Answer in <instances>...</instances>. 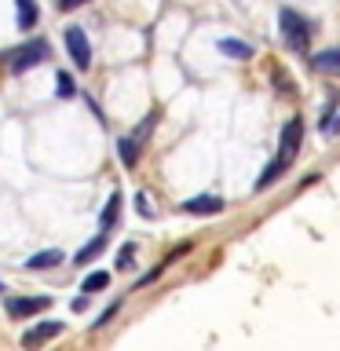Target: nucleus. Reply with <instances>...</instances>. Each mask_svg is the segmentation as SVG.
<instances>
[{
  "instance_id": "1",
  "label": "nucleus",
  "mask_w": 340,
  "mask_h": 351,
  "mask_svg": "<svg viewBox=\"0 0 340 351\" xmlns=\"http://www.w3.org/2000/svg\"><path fill=\"white\" fill-rule=\"evenodd\" d=\"M0 59L11 66V73H26V70H33V66H40L44 59H51V44L44 37H33L26 44H19V48L4 51Z\"/></svg>"
},
{
  "instance_id": "2",
  "label": "nucleus",
  "mask_w": 340,
  "mask_h": 351,
  "mask_svg": "<svg viewBox=\"0 0 340 351\" xmlns=\"http://www.w3.org/2000/svg\"><path fill=\"white\" fill-rule=\"evenodd\" d=\"M154 125H158V110H150V114L143 117L139 125L128 132V136H121V139H117V158H121V165H125V169H136V161H139V150H143V143L150 139Z\"/></svg>"
},
{
  "instance_id": "3",
  "label": "nucleus",
  "mask_w": 340,
  "mask_h": 351,
  "mask_svg": "<svg viewBox=\"0 0 340 351\" xmlns=\"http://www.w3.org/2000/svg\"><path fill=\"white\" fill-rule=\"evenodd\" d=\"M278 26H282V40L289 51H307V40H311V29H307V22L296 15L293 8H282L278 11Z\"/></svg>"
},
{
  "instance_id": "4",
  "label": "nucleus",
  "mask_w": 340,
  "mask_h": 351,
  "mask_svg": "<svg viewBox=\"0 0 340 351\" xmlns=\"http://www.w3.org/2000/svg\"><path fill=\"white\" fill-rule=\"evenodd\" d=\"M300 139H304V121L300 117H289V125L282 128V143H278V161L282 165H293L296 154H300Z\"/></svg>"
},
{
  "instance_id": "5",
  "label": "nucleus",
  "mask_w": 340,
  "mask_h": 351,
  "mask_svg": "<svg viewBox=\"0 0 340 351\" xmlns=\"http://www.w3.org/2000/svg\"><path fill=\"white\" fill-rule=\"evenodd\" d=\"M66 51H70V59H73L77 70H88V66H92V44H88V37H84L81 26H70V29H66Z\"/></svg>"
},
{
  "instance_id": "6",
  "label": "nucleus",
  "mask_w": 340,
  "mask_h": 351,
  "mask_svg": "<svg viewBox=\"0 0 340 351\" xmlns=\"http://www.w3.org/2000/svg\"><path fill=\"white\" fill-rule=\"evenodd\" d=\"M51 307V296H8L4 300V311L11 318H29V315H40Z\"/></svg>"
},
{
  "instance_id": "7",
  "label": "nucleus",
  "mask_w": 340,
  "mask_h": 351,
  "mask_svg": "<svg viewBox=\"0 0 340 351\" xmlns=\"http://www.w3.org/2000/svg\"><path fill=\"white\" fill-rule=\"evenodd\" d=\"M66 329V322H59V318H48V322H37L33 329H26L22 333V344L26 348H37V344H48V340H55Z\"/></svg>"
},
{
  "instance_id": "8",
  "label": "nucleus",
  "mask_w": 340,
  "mask_h": 351,
  "mask_svg": "<svg viewBox=\"0 0 340 351\" xmlns=\"http://www.w3.org/2000/svg\"><path fill=\"white\" fill-rule=\"evenodd\" d=\"M183 213H191V216H216V213H223V197H216V194L186 197V202H183Z\"/></svg>"
},
{
  "instance_id": "9",
  "label": "nucleus",
  "mask_w": 340,
  "mask_h": 351,
  "mask_svg": "<svg viewBox=\"0 0 340 351\" xmlns=\"http://www.w3.org/2000/svg\"><path fill=\"white\" fill-rule=\"evenodd\" d=\"M311 66L318 73H329V77H340V48H326V51H318Z\"/></svg>"
},
{
  "instance_id": "10",
  "label": "nucleus",
  "mask_w": 340,
  "mask_h": 351,
  "mask_svg": "<svg viewBox=\"0 0 340 351\" xmlns=\"http://www.w3.org/2000/svg\"><path fill=\"white\" fill-rule=\"evenodd\" d=\"M106 245H110V234H106V230H99V234H95L92 241H88L84 249H77L73 263H92L95 256H103V249H106Z\"/></svg>"
},
{
  "instance_id": "11",
  "label": "nucleus",
  "mask_w": 340,
  "mask_h": 351,
  "mask_svg": "<svg viewBox=\"0 0 340 351\" xmlns=\"http://www.w3.org/2000/svg\"><path fill=\"white\" fill-rule=\"evenodd\" d=\"M216 48L223 51V55H230V59H252V44H245V40H234V37H219L216 40Z\"/></svg>"
},
{
  "instance_id": "12",
  "label": "nucleus",
  "mask_w": 340,
  "mask_h": 351,
  "mask_svg": "<svg viewBox=\"0 0 340 351\" xmlns=\"http://www.w3.org/2000/svg\"><path fill=\"white\" fill-rule=\"evenodd\" d=\"M66 256L59 249H44V252H33V256L26 260V271H48V267H55V263H62Z\"/></svg>"
},
{
  "instance_id": "13",
  "label": "nucleus",
  "mask_w": 340,
  "mask_h": 351,
  "mask_svg": "<svg viewBox=\"0 0 340 351\" xmlns=\"http://www.w3.org/2000/svg\"><path fill=\"white\" fill-rule=\"evenodd\" d=\"M117 213H121V191H114L106 197V205H103V216H99V230H110L117 223Z\"/></svg>"
},
{
  "instance_id": "14",
  "label": "nucleus",
  "mask_w": 340,
  "mask_h": 351,
  "mask_svg": "<svg viewBox=\"0 0 340 351\" xmlns=\"http://www.w3.org/2000/svg\"><path fill=\"white\" fill-rule=\"evenodd\" d=\"M106 285H110V271H92V274H88V278L81 282V293L92 296V293H103Z\"/></svg>"
},
{
  "instance_id": "15",
  "label": "nucleus",
  "mask_w": 340,
  "mask_h": 351,
  "mask_svg": "<svg viewBox=\"0 0 340 351\" xmlns=\"http://www.w3.org/2000/svg\"><path fill=\"white\" fill-rule=\"evenodd\" d=\"M15 8H19V29L37 26V4H33V0H15Z\"/></svg>"
},
{
  "instance_id": "16",
  "label": "nucleus",
  "mask_w": 340,
  "mask_h": 351,
  "mask_svg": "<svg viewBox=\"0 0 340 351\" xmlns=\"http://www.w3.org/2000/svg\"><path fill=\"white\" fill-rule=\"evenodd\" d=\"M55 95H59V99H73V95H77V81H73L66 70L55 73Z\"/></svg>"
},
{
  "instance_id": "17",
  "label": "nucleus",
  "mask_w": 340,
  "mask_h": 351,
  "mask_svg": "<svg viewBox=\"0 0 340 351\" xmlns=\"http://www.w3.org/2000/svg\"><path fill=\"white\" fill-rule=\"evenodd\" d=\"M285 169H289V165H282L278 158H274V161L267 165V169H263V176H260V180H256V191H263V186H271V183L278 180V176H282Z\"/></svg>"
},
{
  "instance_id": "18",
  "label": "nucleus",
  "mask_w": 340,
  "mask_h": 351,
  "mask_svg": "<svg viewBox=\"0 0 340 351\" xmlns=\"http://www.w3.org/2000/svg\"><path fill=\"white\" fill-rule=\"evenodd\" d=\"M132 260H136V241H125V245L117 249V263H114V267L117 271H128Z\"/></svg>"
},
{
  "instance_id": "19",
  "label": "nucleus",
  "mask_w": 340,
  "mask_h": 351,
  "mask_svg": "<svg viewBox=\"0 0 340 351\" xmlns=\"http://www.w3.org/2000/svg\"><path fill=\"white\" fill-rule=\"evenodd\" d=\"M136 213H139L143 219H154V208H150V197H147V194H143V191L136 194Z\"/></svg>"
},
{
  "instance_id": "20",
  "label": "nucleus",
  "mask_w": 340,
  "mask_h": 351,
  "mask_svg": "<svg viewBox=\"0 0 340 351\" xmlns=\"http://www.w3.org/2000/svg\"><path fill=\"white\" fill-rule=\"evenodd\" d=\"M117 311H121V300H114V304H110V307H106V311H103V315H99V318H95V322H92V326H95V329H103V326L110 322V318H114V315H117Z\"/></svg>"
},
{
  "instance_id": "21",
  "label": "nucleus",
  "mask_w": 340,
  "mask_h": 351,
  "mask_svg": "<svg viewBox=\"0 0 340 351\" xmlns=\"http://www.w3.org/2000/svg\"><path fill=\"white\" fill-rule=\"evenodd\" d=\"M322 128L329 132V136H340V110H337V114H333V121H326Z\"/></svg>"
},
{
  "instance_id": "22",
  "label": "nucleus",
  "mask_w": 340,
  "mask_h": 351,
  "mask_svg": "<svg viewBox=\"0 0 340 351\" xmlns=\"http://www.w3.org/2000/svg\"><path fill=\"white\" fill-rule=\"evenodd\" d=\"M88 4V0H59V11H73V8H81Z\"/></svg>"
},
{
  "instance_id": "23",
  "label": "nucleus",
  "mask_w": 340,
  "mask_h": 351,
  "mask_svg": "<svg viewBox=\"0 0 340 351\" xmlns=\"http://www.w3.org/2000/svg\"><path fill=\"white\" fill-rule=\"evenodd\" d=\"M0 293H4V285H0Z\"/></svg>"
}]
</instances>
